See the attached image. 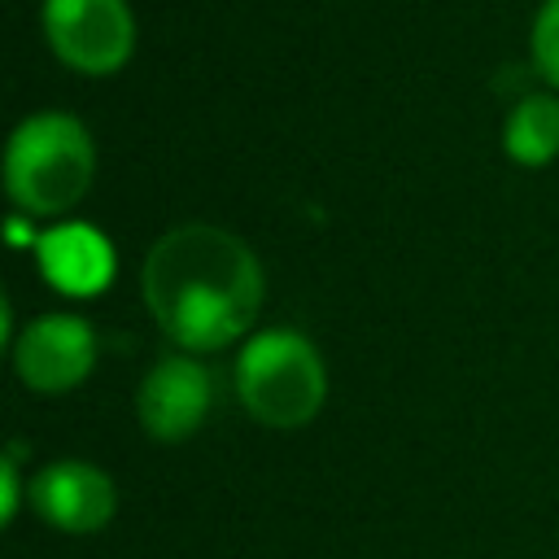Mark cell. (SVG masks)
<instances>
[{
	"label": "cell",
	"mask_w": 559,
	"mask_h": 559,
	"mask_svg": "<svg viewBox=\"0 0 559 559\" xmlns=\"http://www.w3.org/2000/svg\"><path fill=\"white\" fill-rule=\"evenodd\" d=\"M144 306L179 349H223L249 332L262 310L258 253L214 223H183L144 258Z\"/></svg>",
	"instance_id": "cell-1"
},
{
	"label": "cell",
	"mask_w": 559,
	"mask_h": 559,
	"mask_svg": "<svg viewBox=\"0 0 559 559\" xmlns=\"http://www.w3.org/2000/svg\"><path fill=\"white\" fill-rule=\"evenodd\" d=\"M96 175V144L74 114L44 109L13 127L4 148V192L31 218L79 205Z\"/></svg>",
	"instance_id": "cell-2"
},
{
	"label": "cell",
	"mask_w": 559,
	"mask_h": 559,
	"mask_svg": "<svg viewBox=\"0 0 559 559\" xmlns=\"http://www.w3.org/2000/svg\"><path fill=\"white\" fill-rule=\"evenodd\" d=\"M236 397L266 428H301L328 397V367L301 332L271 328L245 341L236 358Z\"/></svg>",
	"instance_id": "cell-3"
},
{
	"label": "cell",
	"mask_w": 559,
	"mask_h": 559,
	"mask_svg": "<svg viewBox=\"0 0 559 559\" xmlns=\"http://www.w3.org/2000/svg\"><path fill=\"white\" fill-rule=\"evenodd\" d=\"M44 35L79 74H114L135 52V17L127 0H44Z\"/></svg>",
	"instance_id": "cell-4"
},
{
	"label": "cell",
	"mask_w": 559,
	"mask_h": 559,
	"mask_svg": "<svg viewBox=\"0 0 559 559\" xmlns=\"http://www.w3.org/2000/svg\"><path fill=\"white\" fill-rule=\"evenodd\" d=\"M13 362L26 389L35 393H70L96 367V332L79 314H44L22 328L13 341Z\"/></svg>",
	"instance_id": "cell-5"
},
{
	"label": "cell",
	"mask_w": 559,
	"mask_h": 559,
	"mask_svg": "<svg viewBox=\"0 0 559 559\" xmlns=\"http://www.w3.org/2000/svg\"><path fill=\"white\" fill-rule=\"evenodd\" d=\"M210 397H214L210 371L192 354H166L148 367L140 393H135V415H140L148 437L183 441L201 428Z\"/></svg>",
	"instance_id": "cell-6"
},
{
	"label": "cell",
	"mask_w": 559,
	"mask_h": 559,
	"mask_svg": "<svg viewBox=\"0 0 559 559\" xmlns=\"http://www.w3.org/2000/svg\"><path fill=\"white\" fill-rule=\"evenodd\" d=\"M31 502L61 533H96V528H105L114 520L118 493H114V480L96 463L57 459V463L35 472Z\"/></svg>",
	"instance_id": "cell-7"
},
{
	"label": "cell",
	"mask_w": 559,
	"mask_h": 559,
	"mask_svg": "<svg viewBox=\"0 0 559 559\" xmlns=\"http://www.w3.org/2000/svg\"><path fill=\"white\" fill-rule=\"evenodd\" d=\"M44 280L66 297H96L114 284V245L92 223H61L35 240Z\"/></svg>",
	"instance_id": "cell-8"
},
{
	"label": "cell",
	"mask_w": 559,
	"mask_h": 559,
	"mask_svg": "<svg viewBox=\"0 0 559 559\" xmlns=\"http://www.w3.org/2000/svg\"><path fill=\"white\" fill-rule=\"evenodd\" d=\"M502 148L520 166H546L559 153V96L528 92L515 100L502 127Z\"/></svg>",
	"instance_id": "cell-9"
},
{
	"label": "cell",
	"mask_w": 559,
	"mask_h": 559,
	"mask_svg": "<svg viewBox=\"0 0 559 559\" xmlns=\"http://www.w3.org/2000/svg\"><path fill=\"white\" fill-rule=\"evenodd\" d=\"M528 48H533V66L537 74L559 87V0H546L533 17V31H528Z\"/></svg>",
	"instance_id": "cell-10"
},
{
	"label": "cell",
	"mask_w": 559,
	"mask_h": 559,
	"mask_svg": "<svg viewBox=\"0 0 559 559\" xmlns=\"http://www.w3.org/2000/svg\"><path fill=\"white\" fill-rule=\"evenodd\" d=\"M0 485H4V520H13L17 493H22V480H17V450L4 454V463H0Z\"/></svg>",
	"instance_id": "cell-11"
},
{
	"label": "cell",
	"mask_w": 559,
	"mask_h": 559,
	"mask_svg": "<svg viewBox=\"0 0 559 559\" xmlns=\"http://www.w3.org/2000/svg\"><path fill=\"white\" fill-rule=\"evenodd\" d=\"M9 240H13V249H22V245H35L39 236H35V231L26 227V218L17 214V218H9Z\"/></svg>",
	"instance_id": "cell-12"
}]
</instances>
